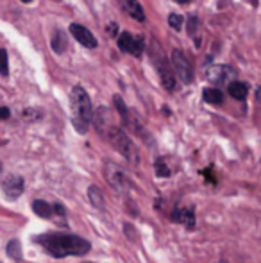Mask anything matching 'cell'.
Returning <instances> with one entry per match:
<instances>
[{"label": "cell", "mask_w": 261, "mask_h": 263, "mask_svg": "<svg viewBox=\"0 0 261 263\" xmlns=\"http://www.w3.org/2000/svg\"><path fill=\"white\" fill-rule=\"evenodd\" d=\"M70 34H72L73 38L81 43V45L88 47V49H95V47H97V40H95V36L91 34L84 25L72 24L70 25Z\"/></svg>", "instance_id": "30bf717a"}, {"label": "cell", "mask_w": 261, "mask_h": 263, "mask_svg": "<svg viewBox=\"0 0 261 263\" xmlns=\"http://www.w3.org/2000/svg\"><path fill=\"white\" fill-rule=\"evenodd\" d=\"M172 65H174V70L179 77H181L183 83H192L193 81V68L190 59L186 58L181 50H174L172 52Z\"/></svg>", "instance_id": "8992f818"}, {"label": "cell", "mask_w": 261, "mask_h": 263, "mask_svg": "<svg viewBox=\"0 0 261 263\" xmlns=\"http://www.w3.org/2000/svg\"><path fill=\"white\" fill-rule=\"evenodd\" d=\"M195 24H197V20L195 18H190V34H193V32H195Z\"/></svg>", "instance_id": "603a6c76"}, {"label": "cell", "mask_w": 261, "mask_h": 263, "mask_svg": "<svg viewBox=\"0 0 261 263\" xmlns=\"http://www.w3.org/2000/svg\"><path fill=\"white\" fill-rule=\"evenodd\" d=\"M156 174H157V176H161V177L170 176V168H167V165H165V159L163 158L156 159Z\"/></svg>", "instance_id": "d6986e66"}, {"label": "cell", "mask_w": 261, "mask_h": 263, "mask_svg": "<svg viewBox=\"0 0 261 263\" xmlns=\"http://www.w3.org/2000/svg\"><path fill=\"white\" fill-rule=\"evenodd\" d=\"M172 220L177 222V224L193 228L195 226V213H193L192 208H175L174 213H172Z\"/></svg>", "instance_id": "7c38bea8"}, {"label": "cell", "mask_w": 261, "mask_h": 263, "mask_svg": "<svg viewBox=\"0 0 261 263\" xmlns=\"http://www.w3.org/2000/svg\"><path fill=\"white\" fill-rule=\"evenodd\" d=\"M104 176H106V179H108V183L111 184L116 192H120V194L131 192V188H132L131 177L127 176V172L120 165H116V163H113V161H106Z\"/></svg>", "instance_id": "5b68a950"}, {"label": "cell", "mask_w": 261, "mask_h": 263, "mask_svg": "<svg viewBox=\"0 0 261 263\" xmlns=\"http://www.w3.org/2000/svg\"><path fill=\"white\" fill-rule=\"evenodd\" d=\"M24 188H25V183L20 176H9V177H6V181L2 183L4 194L9 199H18L24 194Z\"/></svg>", "instance_id": "8fae6325"}, {"label": "cell", "mask_w": 261, "mask_h": 263, "mask_svg": "<svg viewBox=\"0 0 261 263\" xmlns=\"http://www.w3.org/2000/svg\"><path fill=\"white\" fill-rule=\"evenodd\" d=\"M84 263H91V261H84Z\"/></svg>", "instance_id": "4316f807"}, {"label": "cell", "mask_w": 261, "mask_h": 263, "mask_svg": "<svg viewBox=\"0 0 261 263\" xmlns=\"http://www.w3.org/2000/svg\"><path fill=\"white\" fill-rule=\"evenodd\" d=\"M106 136L109 138L111 145L115 147V149L118 151V153L122 154V156L126 158L132 166H138V163H139L138 147L134 145V142H132V140L122 131V129L109 125V127L106 129Z\"/></svg>", "instance_id": "3957f363"}, {"label": "cell", "mask_w": 261, "mask_h": 263, "mask_svg": "<svg viewBox=\"0 0 261 263\" xmlns=\"http://www.w3.org/2000/svg\"><path fill=\"white\" fill-rule=\"evenodd\" d=\"M150 58H152L154 66L157 68L159 72V77L163 81V86L167 88L168 91H174L175 90V76H174V70L170 68V61L167 59V55L163 54L161 50L159 43L156 40H152L150 43Z\"/></svg>", "instance_id": "277c9868"}, {"label": "cell", "mask_w": 261, "mask_h": 263, "mask_svg": "<svg viewBox=\"0 0 261 263\" xmlns=\"http://www.w3.org/2000/svg\"><path fill=\"white\" fill-rule=\"evenodd\" d=\"M208 79L213 84H231L234 79V70L226 65H216L208 70Z\"/></svg>", "instance_id": "9c48e42d"}, {"label": "cell", "mask_w": 261, "mask_h": 263, "mask_svg": "<svg viewBox=\"0 0 261 263\" xmlns=\"http://www.w3.org/2000/svg\"><path fill=\"white\" fill-rule=\"evenodd\" d=\"M179 4H186V2H190V0H177Z\"/></svg>", "instance_id": "cb8c5ba5"}, {"label": "cell", "mask_w": 261, "mask_h": 263, "mask_svg": "<svg viewBox=\"0 0 261 263\" xmlns=\"http://www.w3.org/2000/svg\"><path fill=\"white\" fill-rule=\"evenodd\" d=\"M36 243H39L54 258L83 256L91 249V243L86 238L70 233H45L36 236Z\"/></svg>", "instance_id": "6da1fadb"}, {"label": "cell", "mask_w": 261, "mask_h": 263, "mask_svg": "<svg viewBox=\"0 0 261 263\" xmlns=\"http://www.w3.org/2000/svg\"><path fill=\"white\" fill-rule=\"evenodd\" d=\"M32 210L38 217L42 218H57L61 217L65 220L66 218V210L63 204H49L47 201H34L32 202Z\"/></svg>", "instance_id": "52a82bcc"}, {"label": "cell", "mask_w": 261, "mask_h": 263, "mask_svg": "<svg viewBox=\"0 0 261 263\" xmlns=\"http://www.w3.org/2000/svg\"><path fill=\"white\" fill-rule=\"evenodd\" d=\"M118 47L122 52L132 54L136 58H139L143 52V40L139 36H132L129 32H122L118 36Z\"/></svg>", "instance_id": "ba28073f"}, {"label": "cell", "mask_w": 261, "mask_h": 263, "mask_svg": "<svg viewBox=\"0 0 261 263\" xmlns=\"http://www.w3.org/2000/svg\"><path fill=\"white\" fill-rule=\"evenodd\" d=\"M204 101L208 102V104H222L224 101V95L220 90H216V88H206L204 90Z\"/></svg>", "instance_id": "9a60e30c"}, {"label": "cell", "mask_w": 261, "mask_h": 263, "mask_svg": "<svg viewBox=\"0 0 261 263\" xmlns=\"http://www.w3.org/2000/svg\"><path fill=\"white\" fill-rule=\"evenodd\" d=\"M70 107H72V124L77 131L83 135L90 127V122L93 118V109H91V101L84 88L75 86L70 93Z\"/></svg>", "instance_id": "7a4b0ae2"}, {"label": "cell", "mask_w": 261, "mask_h": 263, "mask_svg": "<svg viewBox=\"0 0 261 263\" xmlns=\"http://www.w3.org/2000/svg\"><path fill=\"white\" fill-rule=\"evenodd\" d=\"M22 2H32V0H22Z\"/></svg>", "instance_id": "d4e9b609"}, {"label": "cell", "mask_w": 261, "mask_h": 263, "mask_svg": "<svg viewBox=\"0 0 261 263\" xmlns=\"http://www.w3.org/2000/svg\"><path fill=\"white\" fill-rule=\"evenodd\" d=\"M0 73L4 77L9 73V61H7V52L4 49H0Z\"/></svg>", "instance_id": "ac0fdd59"}, {"label": "cell", "mask_w": 261, "mask_h": 263, "mask_svg": "<svg viewBox=\"0 0 261 263\" xmlns=\"http://www.w3.org/2000/svg\"><path fill=\"white\" fill-rule=\"evenodd\" d=\"M90 199H91V202H93V206L95 208H104V201H102V194H101V190H98L97 186H91L90 188Z\"/></svg>", "instance_id": "e0dca14e"}, {"label": "cell", "mask_w": 261, "mask_h": 263, "mask_svg": "<svg viewBox=\"0 0 261 263\" xmlns=\"http://www.w3.org/2000/svg\"><path fill=\"white\" fill-rule=\"evenodd\" d=\"M120 6H122V9L126 11L129 16L134 18V20H138V22L145 20V11H143L142 4H139L138 0H120Z\"/></svg>", "instance_id": "4fadbf2b"}, {"label": "cell", "mask_w": 261, "mask_h": 263, "mask_svg": "<svg viewBox=\"0 0 261 263\" xmlns=\"http://www.w3.org/2000/svg\"><path fill=\"white\" fill-rule=\"evenodd\" d=\"M168 24H170V27H174L175 31H179L183 25V16H179V14H170V16H168Z\"/></svg>", "instance_id": "44dd1931"}, {"label": "cell", "mask_w": 261, "mask_h": 263, "mask_svg": "<svg viewBox=\"0 0 261 263\" xmlns=\"http://www.w3.org/2000/svg\"><path fill=\"white\" fill-rule=\"evenodd\" d=\"M7 253H9V256L20 258V243H18V240L9 242V246H7Z\"/></svg>", "instance_id": "ffe728a7"}, {"label": "cell", "mask_w": 261, "mask_h": 263, "mask_svg": "<svg viewBox=\"0 0 261 263\" xmlns=\"http://www.w3.org/2000/svg\"><path fill=\"white\" fill-rule=\"evenodd\" d=\"M0 174H2V163H0Z\"/></svg>", "instance_id": "484cf974"}, {"label": "cell", "mask_w": 261, "mask_h": 263, "mask_svg": "<svg viewBox=\"0 0 261 263\" xmlns=\"http://www.w3.org/2000/svg\"><path fill=\"white\" fill-rule=\"evenodd\" d=\"M227 91H229L231 97L236 99V101H244L249 93V88L245 83H236V81H234V83L227 84Z\"/></svg>", "instance_id": "5bb4252c"}, {"label": "cell", "mask_w": 261, "mask_h": 263, "mask_svg": "<svg viewBox=\"0 0 261 263\" xmlns=\"http://www.w3.org/2000/svg\"><path fill=\"white\" fill-rule=\"evenodd\" d=\"M9 109L7 107H0V120H6V118H9Z\"/></svg>", "instance_id": "7402d4cb"}, {"label": "cell", "mask_w": 261, "mask_h": 263, "mask_svg": "<svg viewBox=\"0 0 261 263\" xmlns=\"http://www.w3.org/2000/svg\"><path fill=\"white\" fill-rule=\"evenodd\" d=\"M65 45H66L65 34L61 31H56V34H54V40H52V49H54V52H57V54L65 52Z\"/></svg>", "instance_id": "2e32d148"}]
</instances>
